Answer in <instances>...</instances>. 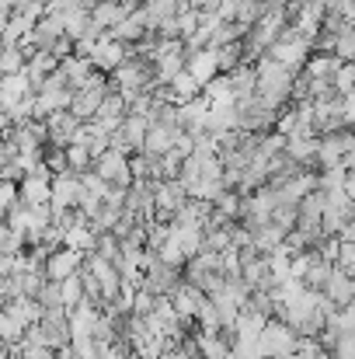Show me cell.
<instances>
[{"label":"cell","instance_id":"obj_4","mask_svg":"<svg viewBox=\"0 0 355 359\" xmlns=\"http://www.w3.org/2000/svg\"><path fill=\"white\" fill-rule=\"evenodd\" d=\"M84 269V255L81 251H70V248H60V251H53L49 258H46V279L49 283H63V279H70V276H77Z\"/></svg>","mask_w":355,"mask_h":359},{"label":"cell","instance_id":"obj_7","mask_svg":"<svg viewBox=\"0 0 355 359\" xmlns=\"http://www.w3.org/2000/svg\"><path fill=\"white\" fill-rule=\"evenodd\" d=\"M199 88H206L209 81L220 77V63H216V49H199V53H188V67H185Z\"/></svg>","mask_w":355,"mask_h":359},{"label":"cell","instance_id":"obj_14","mask_svg":"<svg viewBox=\"0 0 355 359\" xmlns=\"http://www.w3.org/2000/svg\"><path fill=\"white\" fill-rule=\"evenodd\" d=\"M4 251H11V227L7 224H0V255Z\"/></svg>","mask_w":355,"mask_h":359},{"label":"cell","instance_id":"obj_13","mask_svg":"<svg viewBox=\"0 0 355 359\" xmlns=\"http://www.w3.org/2000/svg\"><path fill=\"white\" fill-rule=\"evenodd\" d=\"M18 206V185L14 182H0V224L7 220V213Z\"/></svg>","mask_w":355,"mask_h":359},{"label":"cell","instance_id":"obj_6","mask_svg":"<svg viewBox=\"0 0 355 359\" xmlns=\"http://www.w3.org/2000/svg\"><path fill=\"white\" fill-rule=\"evenodd\" d=\"M338 311L342 307H349L355 300V276H349V272H342L338 265H335V272L328 276V283H324V290H321Z\"/></svg>","mask_w":355,"mask_h":359},{"label":"cell","instance_id":"obj_11","mask_svg":"<svg viewBox=\"0 0 355 359\" xmlns=\"http://www.w3.org/2000/svg\"><path fill=\"white\" fill-rule=\"evenodd\" d=\"M60 297H63V311H67V314L84 304V279H81V272L60 283Z\"/></svg>","mask_w":355,"mask_h":359},{"label":"cell","instance_id":"obj_10","mask_svg":"<svg viewBox=\"0 0 355 359\" xmlns=\"http://www.w3.org/2000/svg\"><path fill=\"white\" fill-rule=\"evenodd\" d=\"M338 67H342V60H338L335 53H317V56L307 60L303 74H307L310 81H331V77L338 74Z\"/></svg>","mask_w":355,"mask_h":359},{"label":"cell","instance_id":"obj_3","mask_svg":"<svg viewBox=\"0 0 355 359\" xmlns=\"http://www.w3.org/2000/svg\"><path fill=\"white\" fill-rule=\"evenodd\" d=\"M95 175L105 182V185H116V189H129L132 185V168H129V157L109 150L105 157L95 161Z\"/></svg>","mask_w":355,"mask_h":359},{"label":"cell","instance_id":"obj_5","mask_svg":"<svg viewBox=\"0 0 355 359\" xmlns=\"http://www.w3.org/2000/svg\"><path fill=\"white\" fill-rule=\"evenodd\" d=\"M28 325L14 300H0V346H21Z\"/></svg>","mask_w":355,"mask_h":359},{"label":"cell","instance_id":"obj_1","mask_svg":"<svg viewBox=\"0 0 355 359\" xmlns=\"http://www.w3.org/2000/svg\"><path fill=\"white\" fill-rule=\"evenodd\" d=\"M296 346H300V335L289 328V325H282L279 318H272L265 328H261V339H258V356H272V359H286L296 353Z\"/></svg>","mask_w":355,"mask_h":359},{"label":"cell","instance_id":"obj_9","mask_svg":"<svg viewBox=\"0 0 355 359\" xmlns=\"http://www.w3.org/2000/svg\"><path fill=\"white\" fill-rule=\"evenodd\" d=\"M202 95V88L195 84V77L188 74V70H181L171 84H167V102L174 105V109H181V105H188V102H195Z\"/></svg>","mask_w":355,"mask_h":359},{"label":"cell","instance_id":"obj_8","mask_svg":"<svg viewBox=\"0 0 355 359\" xmlns=\"http://www.w3.org/2000/svg\"><path fill=\"white\" fill-rule=\"evenodd\" d=\"M46 129H49V147H70L74 133L81 129V119L70 112H53L46 119Z\"/></svg>","mask_w":355,"mask_h":359},{"label":"cell","instance_id":"obj_2","mask_svg":"<svg viewBox=\"0 0 355 359\" xmlns=\"http://www.w3.org/2000/svg\"><path fill=\"white\" fill-rule=\"evenodd\" d=\"M81 199H84V185H81L77 175H70V171L53 175V199H49L53 213H60V210H77Z\"/></svg>","mask_w":355,"mask_h":359},{"label":"cell","instance_id":"obj_12","mask_svg":"<svg viewBox=\"0 0 355 359\" xmlns=\"http://www.w3.org/2000/svg\"><path fill=\"white\" fill-rule=\"evenodd\" d=\"M335 56H338L342 63H355V32L352 28H345V32L338 35V42H335Z\"/></svg>","mask_w":355,"mask_h":359}]
</instances>
